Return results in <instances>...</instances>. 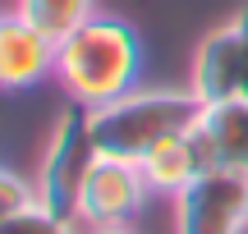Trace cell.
<instances>
[{"instance_id":"7c38bea8","label":"cell","mask_w":248,"mask_h":234,"mask_svg":"<svg viewBox=\"0 0 248 234\" xmlns=\"http://www.w3.org/2000/svg\"><path fill=\"white\" fill-rule=\"evenodd\" d=\"M28 207H37V184H28L23 175L0 165V220L18 216V211H28Z\"/></svg>"},{"instance_id":"3957f363","label":"cell","mask_w":248,"mask_h":234,"mask_svg":"<svg viewBox=\"0 0 248 234\" xmlns=\"http://www.w3.org/2000/svg\"><path fill=\"white\" fill-rule=\"evenodd\" d=\"M97 161H101V147H97V133H92V110L69 101L60 110V119H55L46 156H42L37 202L78 225V198H83V184H88Z\"/></svg>"},{"instance_id":"ba28073f","label":"cell","mask_w":248,"mask_h":234,"mask_svg":"<svg viewBox=\"0 0 248 234\" xmlns=\"http://www.w3.org/2000/svg\"><path fill=\"white\" fill-rule=\"evenodd\" d=\"M188 92H193L202 106L216 101H234L244 97V51H239V28L221 23L198 42L193 51V69H188Z\"/></svg>"},{"instance_id":"5b68a950","label":"cell","mask_w":248,"mask_h":234,"mask_svg":"<svg viewBox=\"0 0 248 234\" xmlns=\"http://www.w3.org/2000/svg\"><path fill=\"white\" fill-rule=\"evenodd\" d=\"M152 198L147 179H142L138 161H120V156H101L92 165L88 184L78 198V225H129Z\"/></svg>"},{"instance_id":"30bf717a","label":"cell","mask_w":248,"mask_h":234,"mask_svg":"<svg viewBox=\"0 0 248 234\" xmlns=\"http://www.w3.org/2000/svg\"><path fill=\"white\" fill-rule=\"evenodd\" d=\"M14 9L28 18L32 28H42L46 37H69L78 23H88L97 9H92V0H14Z\"/></svg>"},{"instance_id":"6da1fadb","label":"cell","mask_w":248,"mask_h":234,"mask_svg":"<svg viewBox=\"0 0 248 234\" xmlns=\"http://www.w3.org/2000/svg\"><path fill=\"white\" fill-rule=\"evenodd\" d=\"M142 64H147V51L138 28L115 14H92L55 46V83L69 101L88 110L138 92Z\"/></svg>"},{"instance_id":"7a4b0ae2","label":"cell","mask_w":248,"mask_h":234,"mask_svg":"<svg viewBox=\"0 0 248 234\" xmlns=\"http://www.w3.org/2000/svg\"><path fill=\"white\" fill-rule=\"evenodd\" d=\"M202 101L193 92H129V97L110 101V106L92 110V133H97L101 156H120V161H142L152 147L166 138H179L198 124Z\"/></svg>"},{"instance_id":"52a82bcc","label":"cell","mask_w":248,"mask_h":234,"mask_svg":"<svg viewBox=\"0 0 248 234\" xmlns=\"http://www.w3.org/2000/svg\"><path fill=\"white\" fill-rule=\"evenodd\" d=\"M188 143H193L202 170H239V175H248V97L202 106L198 124L188 129Z\"/></svg>"},{"instance_id":"8fae6325","label":"cell","mask_w":248,"mask_h":234,"mask_svg":"<svg viewBox=\"0 0 248 234\" xmlns=\"http://www.w3.org/2000/svg\"><path fill=\"white\" fill-rule=\"evenodd\" d=\"M0 234H78V225L64 216H55V211H46L42 202L28 211H18V216L0 220Z\"/></svg>"},{"instance_id":"9c48e42d","label":"cell","mask_w":248,"mask_h":234,"mask_svg":"<svg viewBox=\"0 0 248 234\" xmlns=\"http://www.w3.org/2000/svg\"><path fill=\"white\" fill-rule=\"evenodd\" d=\"M138 165H142L147 189H152V193H166V198H179V193H184L198 175H207L202 161H198V152H193V143H188V133L166 138V143L152 147Z\"/></svg>"},{"instance_id":"5bb4252c","label":"cell","mask_w":248,"mask_h":234,"mask_svg":"<svg viewBox=\"0 0 248 234\" xmlns=\"http://www.w3.org/2000/svg\"><path fill=\"white\" fill-rule=\"evenodd\" d=\"M78 234H133L129 225H78Z\"/></svg>"},{"instance_id":"277c9868","label":"cell","mask_w":248,"mask_h":234,"mask_svg":"<svg viewBox=\"0 0 248 234\" xmlns=\"http://www.w3.org/2000/svg\"><path fill=\"white\" fill-rule=\"evenodd\" d=\"M248 225V175L207 170L175 198V234H239Z\"/></svg>"},{"instance_id":"8992f818","label":"cell","mask_w":248,"mask_h":234,"mask_svg":"<svg viewBox=\"0 0 248 234\" xmlns=\"http://www.w3.org/2000/svg\"><path fill=\"white\" fill-rule=\"evenodd\" d=\"M55 37L32 28L23 14H0V92H28L55 78Z\"/></svg>"},{"instance_id":"4fadbf2b","label":"cell","mask_w":248,"mask_h":234,"mask_svg":"<svg viewBox=\"0 0 248 234\" xmlns=\"http://www.w3.org/2000/svg\"><path fill=\"white\" fill-rule=\"evenodd\" d=\"M234 28H239V51H244V97H248V5L239 9Z\"/></svg>"}]
</instances>
